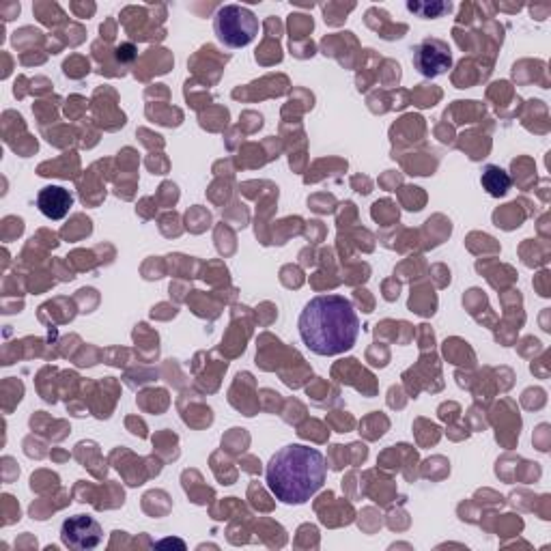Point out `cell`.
Instances as JSON below:
<instances>
[{
  "label": "cell",
  "instance_id": "cell-1",
  "mask_svg": "<svg viewBox=\"0 0 551 551\" xmlns=\"http://www.w3.org/2000/svg\"><path fill=\"white\" fill-rule=\"evenodd\" d=\"M300 338L315 356H341L356 345L360 319L345 295H317L298 319Z\"/></svg>",
  "mask_w": 551,
  "mask_h": 551
},
{
  "label": "cell",
  "instance_id": "cell-2",
  "mask_svg": "<svg viewBox=\"0 0 551 551\" xmlns=\"http://www.w3.org/2000/svg\"><path fill=\"white\" fill-rule=\"evenodd\" d=\"M328 465L317 448L289 444L267 463L265 483L282 504H306L326 485Z\"/></svg>",
  "mask_w": 551,
  "mask_h": 551
},
{
  "label": "cell",
  "instance_id": "cell-3",
  "mask_svg": "<svg viewBox=\"0 0 551 551\" xmlns=\"http://www.w3.org/2000/svg\"><path fill=\"white\" fill-rule=\"evenodd\" d=\"M214 31L222 46L246 48L259 35V18L248 7L224 5L214 18Z\"/></svg>",
  "mask_w": 551,
  "mask_h": 551
},
{
  "label": "cell",
  "instance_id": "cell-4",
  "mask_svg": "<svg viewBox=\"0 0 551 551\" xmlns=\"http://www.w3.org/2000/svg\"><path fill=\"white\" fill-rule=\"evenodd\" d=\"M412 52H414L412 61L416 72L425 78L442 76L452 67V50L448 46V41L444 39H437V37L422 39Z\"/></svg>",
  "mask_w": 551,
  "mask_h": 551
},
{
  "label": "cell",
  "instance_id": "cell-5",
  "mask_svg": "<svg viewBox=\"0 0 551 551\" xmlns=\"http://www.w3.org/2000/svg\"><path fill=\"white\" fill-rule=\"evenodd\" d=\"M61 541L69 549H95L104 541V530L91 515H74L63 521Z\"/></svg>",
  "mask_w": 551,
  "mask_h": 551
},
{
  "label": "cell",
  "instance_id": "cell-6",
  "mask_svg": "<svg viewBox=\"0 0 551 551\" xmlns=\"http://www.w3.org/2000/svg\"><path fill=\"white\" fill-rule=\"evenodd\" d=\"M74 205V196L61 186H48L37 194V207L50 220H63Z\"/></svg>",
  "mask_w": 551,
  "mask_h": 551
},
{
  "label": "cell",
  "instance_id": "cell-7",
  "mask_svg": "<svg viewBox=\"0 0 551 551\" xmlns=\"http://www.w3.org/2000/svg\"><path fill=\"white\" fill-rule=\"evenodd\" d=\"M480 183H483V188L487 190L489 196H493V199H500V196H504L513 186L511 175H508L504 168H500L496 164H489L483 168Z\"/></svg>",
  "mask_w": 551,
  "mask_h": 551
},
{
  "label": "cell",
  "instance_id": "cell-8",
  "mask_svg": "<svg viewBox=\"0 0 551 551\" xmlns=\"http://www.w3.org/2000/svg\"><path fill=\"white\" fill-rule=\"evenodd\" d=\"M407 9L418 13L420 18H440L442 13L450 11V3H437V5H418V3H407Z\"/></svg>",
  "mask_w": 551,
  "mask_h": 551
},
{
  "label": "cell",
  "instance_id": "cell-9",
  "mask_svg": "<svg viewBox=\"0 0 551 551\" xmlns=\"http://www.w3.org/2000/svg\"><path fill=\"white\" fill-rule=\"evenodd\" d=\"M160 545H171V541H162V543H158V547H160ZM173 545H179L181 549H183V547H186V545H183L181 541H173Z\"/></svg>",
  "mask_w": 551,
  "mask_h": 551
}]
</instances>
